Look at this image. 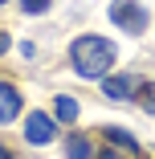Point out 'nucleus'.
<instances>
[{
  "instance_id": "obj_9",
  "label": "nucleus",
  "mask_w": 155,
  "mask_h": 159,
  "mask_svg": "<svg viewBox=\"0 0 155 159\" xmlns=\"http://www.w3.org/2000/svg\"><path fill=\"white\" fill-rule=\"evenodd\" d=\"M135 102H139L147 114H155V82H143V86H139V98H135Z\"/></svg>"
},
{
  "instance_id": "obj_11",
  "label": "nucleus",
  "mask_w": 155,
  "mask_h": 159,
  "mask_svg": "<svg viewBox=\"0 0 155 159\" xmlns=\"http://www.w3.org/2000/svg\"><path fill=\"white\" fill-rule=\"evenodd\" d=\"M94 159H122V155H118V151H114V147H110V143H106V147H102V151H98V155H94Z\"/></svg>"
},
{
  "instance_id": "obj_2",
  "label": "nucleus",
  "mask_w": 155,
  "mask_h": 159,
  "mask_svg": "<svg viewBox=\"0 0 155 159\" xmlns=\"http://www.w3.org/2000/svg\"><path fill=\"white\" fill-rule=\"evenodd\" d=\"M106 16H110V25H118L122 33H131V37H143L147 25H151V12L143 8V0H110Z\"/></svg>"
},
{
  "instance_id": "obj_12",
  "label": "nucleus",
  "mask_w": 155,
  "mask_h": 159,
  "mask_svg": "<svg viewBox=\"0 0 155 159\" xmlns=\"http://www.w3.org/2000/svg\"><path fill=\"white\" fill-rule=\"evenodd\" d=\"M8 49H12V37H8V33H4V29H0V57H4V53H8Z\"/></svg>"
},
{
  "instance_id": "obj_10",
  "label": "nucleus",
  "mask_w": 155,
  "mask_h": 159,
  "mask_svg": "<svg viewBox=\"0 0 155 159\" xmlns=\"http://www.w3.org/2000/svg\"><path fill=\"white\" fill-rule=\"evenodd\" d=\"M16 4H21V12H25V16H41V12H49V8H53V0H16Z\"/></svg>"
},
{
  "instance_id": "obj_14",
  "label": "nucleus",
  "mask_w": 155,
  "mask_h": 159,
  "mask_svg": "<svg viewBox=\"0 0 155 159\" xmlns=\"http://www.w3.org/2000/svg\"><path fill=\"white\" fill-rule=\"evenodd\" d=\"M4 4H8V0H0V8H4Z\"/></svg>"
},
{
  "instance_id": "obj_13",
  "label": "nucleus",
  "mask_w": 155,
  "mask_h": 159,
  "mask_svg": "<svg viewBox=\"0 0 155 159\" xmlns=\"http://www.w3.org/2000/svg\"><path fill=\"white\" fill-rule=\"evenodd\" d=\"M0 159H12V151H8V147H4V143H0Z\"/></svg>"
},
{
  "instance_id": "obj_7",
  "label": "nucleus",
  "mask_w": 155,
  "mask_h": 159,
  "mask_svg": "<svg viewBox=\"0 0 155 159\" xmlns=\"http://www.w3.org/2000/svg\"><path fill=\"white\" fill-rule=\"evenodd\" d=\"M94 155H98V151H94V147H90V139H86L82 131L66 139V159H94Z\"/></svg>"
},
{
  "instance_id": "obj_3",
  "label": "nucleus",
  "mask_w": 155,
  "mask_h": 159,
  "mask_svg": "<svg viewBox=\"0 0 155 159\" xmlns=\"http://www.w3.org/2000/svg\"><path fill=\"white\" fill-rule=\"evenodd\" d=\"M57 118L53 114H45V110H33V114H29L25 118V143L29 147H49L53 139H57Z\"/></svg>"
},
{
  "instance_id": "obj_4",
  "label": "nucleus",
  "mask_w": 155,
  "mask_h": 159,
  "mask_svg": "<svg viewBox=\"0 0 155 159\" xmlns=\"http://www.w3.org/2000/svg\"><path fill=\"white\" fill-rule=\"evenodd\" d=\"M139 86H143L139 74H106L102 78V94L110 102H135L139 98Z\"/></svg>"
},
{
  "instance_id": "obj_5",
  "label": "nucleus",
  "mask_w": 155,
  "mask_h": 159,
  "mask_svg": "<svg viewBox=\"0 0 155 159\" xmlns=\"http://www.w3.org/2000/svg\"><path fill=\"white\" fill-rule=\"evenodd\" d=\"M25 110V98H21V90L12 82H0V126H12Z\"/></svg>"
},
{
  "instance_id": "obj_1",
  "label": "nucleus",
  "mask_w": 155,
  "mask_h": 159,
  "mask_svg": "<svg viewBox=\"0 0 155 159\" xmlns=\"http://www.w3.org/2000/svg\"><path fill=\"white\" fill-rule=\"evenodd\" d=\"M70 66H74V74L86 78V82H102V78L114 74V66H118V45H114L110 37H102V33H82V37H74V45H70Z\"/></svg>"
},
{
  "instance_id": "obj_6",
  "label": "nucleus",
  "mask_w": 155,
  "mask_h": 159,
  "mask_svg": "<svg viewBox=\"0 0 155 159\" xmlns=\"http://www.w3.org/2000/svg\"><path fill=\"white\" fill-rule=\"evenodd\" d=\"M78 114H82L78 98H70V94H57L53 98V118L57 122H78Z\"/></svg>"
},
{
  "instance_id": "obj_8",
  "label": "nucleus",
  "mask_w": 155,
  "mask_h": 159,
  "mask_svg": "<svg viewBox=\"0 0 155 159\" xmlns=\"http://www.w3.org/2000/svg\"><path fill=\"white\" fill-rule=\"evenodd\" d=\"M106 143L110 147H122L127 155H139V139L127 135V131H118V126H106Z\"/></svg>"
}]
</instances>
